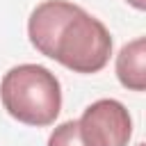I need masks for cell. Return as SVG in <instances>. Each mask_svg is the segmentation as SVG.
Wrapping results in <instances>:
<instances>
[{"mask_svg":"<svg viewBox=\"0 0 146 146\" xmlns=\"http://www.w3.org/2000/svg\"><path fill=\"white\" fill-rule=\"evenodd\" d=\"M146 39L137 36L135 41L125 43L119 55H116V75L123 87L132 91H144L146 89Z\"/></svg>","mask_w":146,"mask_h":146,"instance_id":"cell-4","label":"cell"},{"mask_svg":"<svg viewBox=\"0 0 146 146\" xmlns=\"http://www.w3.org/2000/svg\"><path fill=\"white\" fill-rule=\"evenodd\" d=\"M125 2H130V5L137 7V9H144V7H146V0H125Z\"/></svg>","mask_w":146,"mask_h":146,"instance_id":"cell-6","label":"cell"},{"mask_svg":"<svg viewBox=\"0 0 146 146\" xmlns=\"http://www.w3.org/2000/svg\"><path fill=\"white\" fill-rule=\"evenodd\" d=\"M48 146H87L80 137V128L78 121H64L59 123L50 137H48Z\"/></svg>","mask_w":146,"mask_h":146,"instance_id":"cell-5","label":"cell"},{"mask_svg":"<svg viewBox=\"0 0 146 146\" xmlns=\"http://www.w3.org/2000/svg\"><path fill=\"white\" fill-rule=\"evenodd\" d=\"M32 46L75 73H98L112 55L110 30L66 0H43L30 14Z\"/></svg>","mask_w":146,"mask_h":146,"instance_id":"cell-1","label":"cell"},{"mask_svg":"<svg viewBox=\"0 0 146 146\" xmlns=\"http://www.w3.org/2000/svg\"><path fill=\"white\" fill-rule=\"evenodd\" d=\"M139 146H141V144H139Z\"/></svg>","mask_w":146,"mask_h":146,"instance_id":"cell-7","label":"cell"},{"mask_svg":"<svg viewBox=\"0 0 146 146\" xmlns=\"http://www.w3.org/2000/svg\"><path fill=\"white\" fill-rule=\"evenodd\" d=\"M78 128L87 146H128L132 135V119L119 100L103 98L82 112Z\"/></svg>","mask_w":146,"mask_h":146,"instance_id":"cell-3","label":"cell"},{"mask_svg":"<svg viewBox=\"0 0 146 146\" xmlns=\"http://www.w3.org/2000/svg\"><path fill=\"white\" fill-rule=\"evenodd\" d=\"M0 98L5 110L27 125H50L62 110L59 80L39 64L9 68L0 84Z\"/></svg>","mask_w":146,"mask_h":146,"instance_id":"cell-2","label":"cell"}]
</instances>
